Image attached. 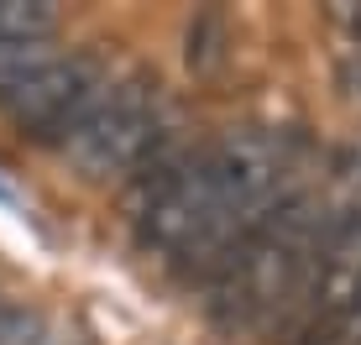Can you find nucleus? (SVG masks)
Wrapping results in <instances>:
<instances>
[{"mask_svg": "<svg viewBox=\"0 0 361 345\" xmlns=\"http://www.w3.org/2000/svg\"><path fill=\"white\" fill-rule=\"evenodd\" d=\"M0 345H42V319L21 303H0Z\"/></svg>", "mask_w": 361, "mask_h": 345, "instance_id": "nucleus-5", "label": "nucleus"}, {"mask_svg": "<svg viewBox=\"0 0 361 345\" xmlns=\"http://www.w3.org/2000/svg\"><path fill=\"white\" fill-rule=\"evenodd\" d=\"M110 79H116V73L99 63L94 53L47 58V63L37 73H27L16 89L0 94V110H6L21 131L63 146L73 131H79V120L99 105V94L110 89Z\"/></svg>", "mask_w": 361, "mask_h": 345, "instance_id": "nucleus-2", "label": "nucleus"}, {"mask_svg": "<svg viewBox=\"0 0 361 345\" xmlns=\"http://www.w3.org/2000/svg\"><path fill=\"white\" fill-rule=\"evenodd\" d=\"M163 137H168V120H163L157 84L147 73H116L110 89L99 94V105L63 142V152L84 178H131Z\"/></svg>", "mask_w": 361, "mask_h": 345, "instance_id": "nucleus-1", "label": "nucleus"}, {"mask_svg": "<svg viewBox=\"0 0 361 345\" xmlns=\"http://www.w3.org/2000/svg\"><path fill=\"white\" fill-rule=\"evenodd\" d=\"M226 47H231V27L220 11H194L189 32H183V63L194 73H215L226 63Z\"/></svg>", "mask_w": 361, "mask_h": 345, "instance_id": "nucleus-3", "label": "nucleus"}, {"mask_svg": "<svg viewBox=\"0 0 361 345\" xmlns=\"http://www.w3.org/2000/svg\"><path fill=\"white\" fill-rule=\"evenodd\" d=\"M47 58H58L53 42H0V94L16 89V84L27 79V73H37Z\"/></svg>", "mask_w": 361, "mask_h": 345, "instance_id": "nucleus-4", "label": "nucleus"}]
</instances>
